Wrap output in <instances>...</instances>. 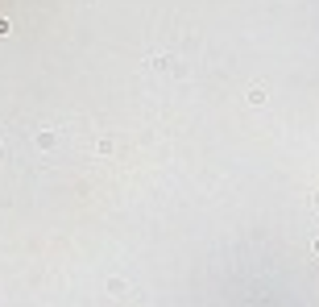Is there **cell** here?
Segmentation results:
<instances>
[{"label":"cell","instance_id":"8992f818","mask_svg":"<svg viewBox=\"0 0 319 307\" xmlns=\"http://www.w3.org/2000/svg\"><path fill=\"white\" fill-rule=\"evenodd\" d=\"M311 208H315V212H319V191H315V195H311Z\"/></svg>","mask_w":319,"mask_h":307},{"label":"cell","instance_id":"3957f363","mask_svg":"<svg viewBox=\"0 0 319 307\" xmlns=\"http://www.w3.org/2000/svg\"><path fill=\"white\" fill-rule=\"evenodd\" d=\"M170 63H174L170 54H158V58H153V67H158V71H170Z\"/></svg>","mask_w":319,"mask_h":307},{"label":"cell","instance_id":"52a82bcc","mask_svg":"<svg viewBox=\"0 0 319 307\" xmlns=\"http://www.w3.org/2000/svg\"><path fill=\"white\" fill-rule=\"evenodd\" d=\"M315 253H319V237H315Z\"/></svg>","mask_w":319,"mask_h":307},{"label":"cell","instance_id":"7a4b0ae2","mask_svg":"<svg viewBox=\"0 0 319 307\" xmlns=\"http://www.w3.org/2000/svg\"><path fill=\"white\" fill-rule=\"evenodd\" d=\"M96 154H100V158H112V154H116V141H112V137H100V141H96Z\"/></svg>","mask_w":319,"mask_h":307},{"label":"cell","instance_id":"5b68a950","mask_svg":"<svg viewBox=\"0 0 319 307\" xmlns=\"http://www.w3.org/2000/svg\"><path fill=\"white\" fill-rule=\"evenodd\" d=\"M4 33H13V25H8V21L0 17V38H4Z\"/></svg>","mask_w":319,"mask_h":307},{"label":"cell","instance_id":"6da1fadb","mask_svg":"<svg viewBox=\"0 0 319 307\" xmlns=\"http://www.w3.org/2000/svg\"><path fill=\"white\" fill-rule=\"evenodd\" d=\"M33 146H38L42 154H50V150L58 146V133H50V129H42V133H38V137H33Z\"/></svg>","mask_w":319,"mask_h":307},{"label":"cell","instance_id":"277c9868","mask_svg":"<svg viewBox=\"0 0 319 307\" xmlns=\"http://www.w3.org/2000/svg\"><path fill=\"white\" fill-rule=\"evenodd\" d=\"M108 291L112 295H125V278H108Z\"/></svg>","mask_w":319,"mask_h":307}]
</instances>
